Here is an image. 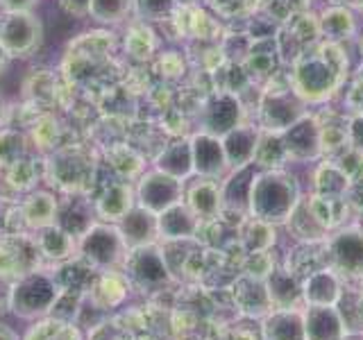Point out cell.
<instances>
[{
	"instance_id": "cell-34",
	"label": "cell",
	"mask_w": 363,
	"mask_h": 340,
	"mask_svg": "<svg viewBox=\"0 0 363 340\" xmlns=\"http://www.w3.org/2000/svg\"><path fill=\"white\" fill-rule=\"evenodd\" d=\"M250 191H252V181H250V170L243 168L230 184L225 188V202L230 207H236V204L247 202L250 200Z\"/></svg>"
},
{
	"instance_id": "cell-1",
	"label": "cell",
	"mask_w": 363,
	"mask_h": 340,
	"mask_svg": "<svg viewBox=\"0 0 363 340\" xmlns=\"http://www.w3.org/2000/svg\"><path fill=\"white\" fill-rule=\"evenodd\" d=\"M291 84L304 102L332 98L347 75V57L338 41L318 39L293 57Z\"/></svg>"
},
{
	"instance_id": "cell-27",
	"label": "cell",
	"mask_w": 363,
	"mask_h": 340,
	"mask_svg": "<svg viewBox=\"0 0 363 340\" xmlns=\"http://www.w3.org/2000/svg\"><path fill=\"white\" fill-rule=\"evenodd\" d=\"M286 23V28H289V34L295 39V41H300V50L306 48L309 43L318 41L323 37L320 34V23H318V16L313 14H306V11H298V14H293L289 21H284Z\"/></svg>"
},
{
	"instance_id": "cell-12",
	"label": "cell",
	"mask_w": 363,
	"mask_h": 340,
	"mask_svg": "<svg viewBox=\"0 0 363 340\" xmlns=\"http://www.w3.org/2000/svg\"><path fill=\"white\" fill-rule=\"evenodd\" d=\"M155 232H157V218L145 207H136V209L132 207L121 218V234L125 238V243L132 247H141L147 241H152Z\"/></svg>"
},
{
	"instance_id": "cell-30",
	"label": "cell",
	"mask_w": 363,
	"mask_h": 340,
	"mask_svg": "<svg viewBox=\"0 0 363 340\" xmlns=\"http://www.w3.org/2000/svg\"><path fill=\"white\" fill-rule=\"evenodd\" d=\"M177 0H134V14L143 23H159L177 11Z\"/></svg>"
},
{
	"instance_id": "cell-40",
	"label": "cell",
	"mask_w": 363,
	"mask_h": 340,
	"mask_svg": "<svg viewBox=\"0 0 363 340\" xmlns=\"http://www.w3.org/2000/svg\"><path fill=\"white\" fill-rule=\"evenodd\" d=\"M162 68H164V73L166 75H177V73H182V60L175 55V52H168V55H164V60H162Z\"/></svg>"
},
{
	"instance_id": "cell-32",
	"label": "cell",
	"mask_w": 363,
	"mask_h": 340,
	"mask_svg": "<svg viewBox=\"0 0 363 340\" xmlns=\"http://www.w3.org/2000/svg\"><path fill=\"white\" fill-rule=\"evenodd\" d=\"M236 300L247 311H261L266 306V295L259 283L243 279L236 283Z\"/></svg>"
},
{
	"instance_id": "cell-36",
	"label": "cell",
	"mask_w": 363,
	"mask_h": 340,
	"mask_svg": "<svg viewBox=\"0 0 363 340\" xmlns=\"http://www.w3.org/2000/svg\"><path fill=\"white\" fill-rule=\"evenodd\" d=\"M270 295L281 304H289L298 298V286L286 275H272L270 279Z\"/></svg>"
},
{
	"instance_id": "cell-11",
	"label": "cell",
	"mask_w": 363,
	"mask_h": 340,
	"mask_svg": "<svg viewBox=\"0 0 363 340\" xmlns=\"http://www.w3.org/2000/svg\"><path fill=\"white\" fill-rule=\"evenodd\" d=\"M318 125V141L320 150L327 154L345 152L350 145V120L345 116H338L336 111H323L315 118Z\"/></svg>"
},
{
	"instance_id": "cell-42",
	"label": "cell",
	"mask_w": 363,
	"mask_h": 340,
	"mask_svg": "<svg viewBox=\"0 0 363 340\" xmlns=\"http://www.w3.org/2000/svg\"><path fill=\"white\" fill-rule=\"evenodd\" d=\"M7 62H9V55L5 52L3 45H0V71H3V68L7 66Z\"/></svg>"
},
{
	"instance_id": "cell-13",
	"label": "cell",
	"mask_w": 363,
	"mask_h": 340,
	"mask_svg": "<svg viewBox=\"0 0 363 340\" xmlns=\"http://www.w3.org/2000/svg\"><path fill=\"white\" fill-rule=\"evenodd\" d=\"M55 225L62 227V230L73 236V238H82L91 225H94V215H91V207L82 198H71L62 207H57V218Z\"/></svg>"
},
{
	"instance_id": "cell-20",
	"label": "cell",
	"mask_w": 363,
	"mask_h": 340,
	"mask_svg": "<svg viewBox=\"0 0 363 340\" xmlns=\"http://www.w3.org/2000/svg\"><path fill=\"white\" fill-rule=\"evenodd\" d=\"M320 23V34L329 41H338L347 39L352 32H354V16L352 11L345 7H329L325 14L318 18Z\"/></svg>"
},
{
	"instance_id": "cell-4",
	"label": "cell",
	"mask_w": 363,
	"mask_h": 340,
	"mask_svg": "<svg viewBox=\"0 0 363 340\" xmlns=\"http://www.w3.org/2000/svg\"><path fill=\"white\" fill-rule=\"evenodd\" d=\"M200 113H202V132L223 139L227 132L238 128V120H241V116H243V109H241V102H238V98L234 94L216 91V94L202 105Z\"/></svg>"
},
{
	"instance_id": "cell-2",
	"label": "cell",
	"mask_w": 363,
	"mask_h": 340,
	"mask_svg": "<svg viewBox=\"0 0 363 340\" xmlns=\"http://www.w3.org/2000/svg\"><path fill=\"white\" fill-rule=\"evenodd\" d=\"M43 26L32 11H0V45L9 60H26L39 50Z\"/></svg>"
},
{
	"instance_id": "cell-28",
	"label": "cell",
	"mask_w": 363,
	"mask_h": 340,
	"mask_svg": "<svg viewBox=\"0 0 363 340\" xmlns=\"http://www.w3.org/2000/svg\"><path fill=\"white\" fill-rule=\"evenodd\" d=\"M28 139L16 130H0V166L11 168L26 159Z\"/></svg>"
},
{
	"instance_id": "cell-31",
	"label": "cell",
	"mask_w": 363,
	"mask_h": 340,
	"mask_svg": "<svg viewBox=\"0 0 363 340\" xmlns=\"http://www.w3.org/2000/svg\"><path fill=\"white\" fill-rule=\"evenodd\" d=\"M125 45H128V50L134 57L145 60V57H150L155 50V34L150 32V28H145V23L141 21L139 26H134L130 30V37L125 39Z\"/></svg>"
},
{
	"instance_id": "cell-24",
	"label": "cell",
	"mask_w": 363,
	"mask_h": 340,
	"mask_svg": "<svg viewBox=\"0 0 363 340\" xmlns=\"http://www.w3.org/2000/svg\"><path fill=\"white\" fill-rule=\"evenodd\" d=\"M134 11V0H91L89 16L105 26L123 23Z\"/></svg>"
},
{
	"instance_id": "cell-17",
	"label": "cell",
	"mask_w": 363,
	"mask_h": 340,
	"mask_svg": "<svg viewBox=\"0 0 363 340\" xmlns=\"http://www.w3.org/2000/svg\"><path fill=\"white\" fill-rule=\"evenodd\" d=\"M132 209V188L125 181L111 184L98 200V213L107 220H121Z\"/></svg>"
},
{
	"instance_id": "cell-46",
	"label": "cell",
	"mask_w": 363,
	"mask_h": 340,
	"mask_svg": "<svg viewBox=\"0 0 363 340\" xmlns=\"http://www.w3.org/2000/svg\"><path fill=\"white\" fill-rule=\"evenodd\" d=\"M361 55H363V37H361Z\"/></svg>"
},
{
	"instance_id": "cell-14",
	"label": "cell",
	"mask_w": 363,
	"mask_h": 340,
	"mask_svg": "<svg viewBox=\"0 0 363 340\" xmlns=\"http://www.w3.org/2000/svg\"><path fill=\"white\" fill-rule=\"evenodd\" d=\"M257 139H259V132L255 128H245V125H238L232 132H227L223 136L227 164H234V166L250 164V159L255 157Z\"/></svg>"
},
{
	"instance_id": "cell-38",
	"label": "cell",
	"mask_w": 363,
	"mask_h": 340,
	"mask_svg": "<svg viewBox=\"0 0 363 340\" xmlns=\"http://www.w3.org/2000/svg\"><path fill=\"white\" fill-rule=\"evenodd\" d=\"M60 7L71 16H86L91 0H60Z\"/></svg>"
},
{
	"instance_id": "cell-43",
	"label": "cell",
	"mask_w": 363,
	"mask_h": 340,
	"mask_svg": "<svg viewBox=\"0 0 363 340\" xmlns=\"http://www.w3.org/2000/svg\"><path fill=\"white\" fill-rule=\"evenodd\" d=\"M0 340H14V336H11V332H7V329L0 327Z\"/></svg>"
},
{
	"instance_id": "cell-6",
	"label": "cell",
	"mask_w": 363,
	"mask_h": 340,
	"mask_svg": "<svg viewBox=\"0 0 363 340\" xmlns=\"http://www.w3.org/2000/svg\"><path fill=\"white\" fill-rule=\"evenodd\" d=\"M125 247V238L121 230L109 225H91V230L79 238V249L82 254L98 266L113 264Z\"/></svg>"
},
{
	"instance_id": "cell-25",
	"label": "cell",
	"mask_w": 363,
	"mask_h": 340,
	"mask_svg": "<svg viewBox=\"0 0 363 340\" xmlns=\"http://www.w3.org/2000/svg\"><path fill=\"white\" fill-rule=\"evenodd\" d=\"M73 236H68L62 227L57 225H48L41 230L39 236V249L50 259H66L68 254L73 252Z\"/></svg>"
},
{
	"instance_id": "cell-26",
	"label": "cell",
	"mask_w": 363,
	"mask_h": 340,
	"mask_svg": "<svg viewBox=\"0 0 363 340\" xmlns=\"http://www.w3.org/2000/svg\"><path fill=\"white\" fill-rule=\"evenodd\" d=\"M306 209L311 211L313 220L325 230V227H332V225H336L340 218H343L345 204L338 196H323V193H320V196L311 198V202L306 204Z\"/></svg>"
},
{
	"instance_id": "cell-29",
	"label": "cell",
	"mask_w": 363,
	"mask_h": 340,
	"mask_svg": "<svg viewBox=\"0 0 363 340\" xmlns=\"http://www.w3.org/2000/svg\"><path fill=\"white\" fill-rule=\"evenodd\" d=\"M306 334L311 340H338V320L332 311L315 309L306 322Z\"/></svg>"
},
{
	"instance_id": "cell-45",
	"label": "cell",
	"mask_w": 363,
	"mask_h": 340,
	"mask_svg": "<svg viewBox=\"0 0 363 340\" xmlns=\"http://www.w3.org/2000/svg\"><path fill=\"white\" fill-rule=\"evenodd\" d=\"M179 5H196V3H200V0H177Z\"/></svg>"
},
{
	"instance_id": "cell-37",
	"label": "cell",
	"mask_w": 363,
	"mask_h": 340,
	"mask_svg": "<svg viewBox=\"0 0 363 340\" xmlns=\"http://www.w3.org/2000/svg\"><path fill=\"white\" fill-rule=\"evenodd\" d=\"M247 243L250 247L259 252V249H264L272 243V230L266 220H257L252 227H250V234H247Z\"/></svg>"
},
{
	"instance_id": "cell-22",
	"label": "cell",
	"mask_w": 363,
	"mask_h": 340,
	"mask_svg": "<svg viewBox=\"0 0 363 340\" xmlns=\"http://www.w3.org/2000/svg\"><path fill=\"white\" fill-rule=\"evenodd\" d=\"M334 256L340 268L350 272L363 270V236L359 234H343L334 243Z\"/></svg>"
},
{
	"instance_id": "cell-19",
	"label": "cell",
	"mask_w": 363,
	"mask_h": 340,
	"mask_svg": "<svg viewBox=\"0 0 363 340\" xmlns=\"http://www.w3.org/2000/svg\"><path fill=\"white\" fill-rule=\"evenodd\" d=\"M23 218L28 220V225L32 227H43L55 225L57 218V202L50 193H32V196L23 204Z\"/></svg>"
},
{
	"instance_id": "cell-9",
	"label": "cell",
	"mask_w": 363,
	"mask_h": 340,
	"mask_svg": "<svg viewBox=\"0 0 363 340\" xmlns=\"http://www.w3.org/2000/svg\"><path fill=\"white\" fill-rule=\"evenodd\" d=\"M191 150H193V170H198L204 177H216L223 173L227 157L218 136L200 132L198 136L191 139Z\"/></svg>"
},
{
	"instance_id": "cell-33",
	"label": "cell",
	"mask_w": 363,
	"mask_h": 340,
	"mask_svg": "<svg viewBox=\"0 0 363 340\" xmlns=\"http://www.w3.org/2000/svg\"><path fill=\"white\" fill-rule=\"evenodd\" d=\"M268 336L270 340H302L300 320L291 315H279L268 322Z\"/></svg>"
},
{
	"instance_id": "cell-5",
	"label": "cell",
	"mask_w": 363,
	"mask_h": 340,
	"mask_svg": "<svg viewBox=\"0 0 363 340\" xmlns=\"http://www.w3.org/2000/svg\"><path fill=\"white\" fill-rule=\"evenodd\" d=\"M182 198V179L170 177L162 170L143 175L139 184V202L152 213H162L168 207L177 204Z\"/></svg>"
},
{
	"instance_id": "cell-23",
	"label": "cell",
	"mask_w": 363,
	"mask_h": 340,
	"mask_svg": "<svg viewBox=\"0 0 363 340\" xmlns=\"http://www.w3.org/2000/svg\"><path fill=\"white\" fill-rule=\"evenodd\" d=\"M286 154H289L286 145H284V139L277 132H270V130L259 132L252 162H257L259 166H279L281 159Z\"/></svg>"
},
{
	"instance_id": "cell-44",
	"label": "cell",
	"mask_w": 363,
	"mask_h": 340,
	"mask_svg": "<svg viewBox=\"0 0 363 340\" xmlns=\"http://www.w3.org/2000/svg\"><path fill=\"white\" fill-rule=\"evenodd\" d=\"M234 340H255V338L250 336V334H243V332H241V334H236V336H234Z\"/></svg>"
},
{
	"instance_id": "cell-21",
	"label": "cell",
	"mask_w": 363,
	"mask_h": 340,
	"mask_svg": "<svg viewBox=\"0 0 363 340\" xmlns=\"http://www.w3.org/2000/svg\"><path fill=\"white\" fill-rule=\"evenodd\" d=\"M132 272L141 281L157 283V281L166 279V264H164V259L157 249L141 245L139 249H136V254L132 256Z\"/></svg>"
},
{
	"instance_id": "cell-18",
	"label": "cell",
	"mask_w": 363,
	"mask_h": 340,
	"mask_svg": "<svg viewBox=\"0 0 363 340\" xmlns=\"http://www.w3.org/2000/svg\"><path fill=\"white\" fill-rule=\"evenodd\" d=\"M189 207L202 218H213L220 209V191L211 179H200L189 188Z\"/></svg>"
},
{
	"instance_id": "cell-7",
	"label": "cell",
	"mask_w": 363,
	"mask_h": 340,
	"mask_svg": "<svg viewBox=\"0 0 363 340\" xmlns=\"http://www.w3.org/2000/svg\"><path fill=\"white\" fill-rule=\"evenodd\" d=\"M48 170H50V177L57 181V184H60L62 188H71V191H79L91 177H94V166H91L89 159H84L77 152L52 154Z\"/></svg>"
},
{
	"instance_id": "cell-3",
	"label": "cell",
	"mask_w": 363,
	"mask_h": 340,
	"mask_svg": "<svg viewBox=\"0 0 363 340\" xmlns=\"http://www.w3.org/2000/svg\"><path fill=\"white\" fill-rule=\"evenodd\" d=\"M250 200H252V211L259 213L261 220H281L289 215L295 202V186L293 179L284 175H268L250 191Z\"/></svg>"
},
{
	"instance_id": "cell-10",
	"label": "cell",
	"mask_w": 363,
	"mask_h": 340,
	"mask_svg": "<svg viewBox=\"0 0 363 340\" xmlns=\"http://www.w3.org/2000/svg\"><path fill=\"white\" fill-rule=\"evenodd\" d=\"M55 302V283L41 275L23 279L14 290V306L21 313L45 311Z\"/></svg>"
},
{
	"instance_id": "cell-35",
	"label": "cell",
	"mask_w": 363,
	"mask_h": 340,
	"mask_svg": "<svg viewBox=\"0 0 363 340\" xmlns=\"http://www.w3.org/2000/svg\"><path fill=\"white\" fill-rule=\"evenodd\" d=\"M306 295H309L313 302H320V304L332 302L336 298V283L329 275H323L320 272V275H313L309 283H306Z\"/></svg>"
},
{
	"instance_id": "cell-16",
	"label": "cell",
	"mask_w": 363,
	"mask_h": 340,
	"mask_svg": "<svg viewBox=\"0 0 363 340\" xmlns=\"http://www.w3.org/2000/svg\"><path fill=\"white\" fill-rule=\"evenodd\" d=\"M157 170L170 175V177H177V179H184L191 170H193V150H191V141L184 139H177L170 145H166L162 154L157 157Z\"/></svg>"
},
{
	"instance_id": "cell-15",
	"label": "cell",
	"mask_w": 363,
	"mask_h": 340,
	"mask_svg": "<svg viewBox=\"0 0 363 340\" xmlns=\"http://www.w3.org/2000/svg\"><path fill=\"white\" fill-rule=\"evenodd\" d=\"M157 230L166 238H189L196 234L198 222L191 207H184V204L177 202L173 207H168L166 211L159 213Z\"/></svg>"
},
{
	"instance_id": "cell-8",
	"label": "cell",
	"mask_w": 363,
	"mask_h": 340,
	"mask_svg": "<svg viewBox=\"0 0 363 340\" xmlns=\"http://www.w3.org/2000/svg\"><path fill=\"white\" fill-rule=\"evenodd\" d=\"M281 64V45L277 37H252L250 50L243 60V68L250 77L257 79H268L279 71Z\"/></svg>"
},
{
	"instance_id": "cell-41",
	"label": "cell",
	"mask_w": 363,
	"mask_h": 340,
	"mask_svg": "<svg viewBox=\"0 0 363 340\" xmlns=\"http://www.w3.org/2000/svg\"><path fill=\"white\" fill-rule=\"evenodd\" d=\"M250 268H252V270L257 272V275H261V272H266V270H268V254H266V252H255Z\"/></svg>"
},
{
	"instance_id": "cell-39",
	"label": "cell",
	"mask_w": 363,
	"mask_h": 340,
	"mask_svg": "<svg viewBox=\"0 0 363 340\" xmlns=\"http://www.w3.org/2000/svg\"><path fill=\"white\" fill-rule=\"evenodd\" d=\"M39 0H0V11H32Z\"/></svg>"
}]
</instances>
